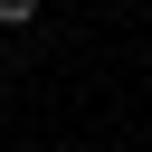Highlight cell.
<instances>
[{
	"mask_svg": "<svg viewBox=\"0 0 152 152\" xmlns=\"http://www.w3.org/2000/svg\"><path fill=\"white\" fill-rule=\"evenodd\" d=\"M0 104H10V66H0Z\"/></svg>",
	"mask_w": 152,
	"mask_h": 152,
	"instance_id": "obj_2",
	"label": "cell"
},
{
	"mask_svg": "<svg viewBox=\"0 0 152 152\" xmlns=\"http://www.w3.org/2000/svg\"><path fill=\"white\" fill-rule=\"evenodd\" d=\"M38 10L48 0H0V28H38Z\"/></svg>",
	"mask_w": 152,
	"mask_h": 152,
	"instance_id": "obj_1",
	"label": "cell"
}]
</instances>
